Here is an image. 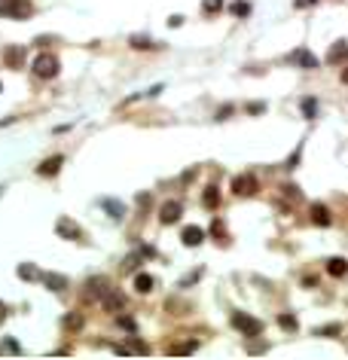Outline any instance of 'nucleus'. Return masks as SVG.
I'll return each mask as SVG.
<instances>
[{"instance_id":"11","label":"nucleus","mask_w":348,"mask_h":360,"mask_svg":"<svg viewBox=\"0 0 348 360\" xmlns=\"http://www.w3.org/2000/svg\"><path fill=\"white\" fill-rule=\"evenodd\" d=\"M180 238H183V245H186V248H199V245H202V238H205V232H202L199 226H186Z\"/></svg>"},{"instance_id":"13","label":"nucleus","mask_w":348,"mask_h":360,"mask_svg":"<svg viewBox=\"0 0 348 360\" xmlns=\"http://www.w3.org/2000/svg\"><path fill=\"white\" fill-rule=\"evenodd\" d=\"M40 278H43V284H46L49 290H55V293L67 287V278H64V275H55V272H43Z\"/></svg>"},{"instance_id":"36","label":"nucleus","mask_w":348,"mask_h":360,"mask_svg":"<svg viewBox=\"0 0 348 360\" xmlns=\"http://www.w3.org/2000/svg\"><path fill=\"white\" fill-rule=\"evenodd\" d=\"M0 89H4V86H0Z\"/></svg>"},{"instance_id":"29","label":"nucleus","mask_w":348,"mask_h":360,"mask_svg":"<svg viewBox=\"0 0 348 360\" xmlns=\"http://www.w3.org/2000/svg\"><path fill=\"white\" fill-rule=\"evenodd\" d=\"M211 232H214V235L220 238V242H226V229H223V223H220V220H214V226H211Z\"/></svg>"},{"instance_id":"3","label":"nucleus","mask_w":348,"mask_h":360,"mask_svg":"<svg viewBox=\"0 0 348 360\" xmlns=\"http://www.w3.org/2000/svg\"><path fill=\"white\" fill-rule=\"evenodd\" d=\"M34 13L31 0H0V16L4 19H28Z\"/></svg>"},{"instance_id":"30","label":"nucleus","mask_w":348,"mask_h":360,"mask_svg":"<svg viewBox=\"0 0 348 360\" xmlns=\"http://www.w3.org/2000/svg\"><path fill=\"white\" fill-rule=\"evenodd\" d=\"M223 4H220V0H205V13H217Z\"/></svg>"},{"instance_id":"24","label":"nucleus","mask_w":348,"mask_h":360,"mask_svg":"<svg viewBox=\"0 0 348 360\" xmlns=\"http://www.w3.org/2000/svg\"><path fill=\"white\" fill-rule=\"evenodd\" d=\"M116 324H120L123 330H129V333H135V330H138V324L132 321V317H126V314H120V317H116Z\"/></svg>"},{"instance_id":"21","label":"nucleus","mask_w":348,"mask_h":360,"mask_svg":"<svg viewBox=\"0 0 348 360\" xmlns=\"http://www.w3.org/2000/svg\"><path fill=\"white\" fill-rule=\"evenodd\" d=\"M342 333V327L339 324H327V327H318V336H327V339H333V336H339Z\"/></svg>"},{"instance_id":"32","label":"nucleus","mask_w":348,"mask_h":360,"mask_svg":"<svg viewBox=\"0 0 348 360\" xmlns=\"http://www.w3.org/2000/svg\"><path fill=\"white\" fill-rule=\"evenodd\" d=\"M284 192H287V195H290V198H299V189H296V186H293V183H287V186H284Z\"/></svg>"},{"instance_id":"31","label":"nucleus","mask_w":348,"mask_h":360,"mask_svg":"<svg viewBox=\"0 0 348 360\" xmlns=\"http://www.w3.org/2000/svg\"><path fill=\"white\" fill-rule=\"evenodd\" d=\"M263 110H266V104H263V101H260V104H257V101H254V104H248V113H263Z\"/></svg>"},{"instance_id":"34","label":"nucleus","mask_w":348,"mask_h":360,"mask_svg":"<svg viewBox=\"0 0 348 360\" xmlns=\"http://www.w3.org/2000/svg\"><path fill=\"white\" fill-rule=\"evenodd\" d=\"M308 4H315V0H296V10H302V7H308Z\"/></svg>"},{"instance_id":"35","label":"nucleus","mask_w":348,"mask_h":360,"mask_svg":"<svg viewBox=\"0 0 348 360\" xmlns=\"http://www.w3.org/2000/svg\"><path fill=\"white\" fill-rule=\"evenodd\" d=\"M342 83H345V86H348V67H345V70H342Z\"/></svg>"},{"instance_id":"23","label":"nucleus","mask_w":348,"mask_h":360,"mask_svg":"<svg viewBox=\"0 0 348 360\" xmlns=\"http://www.w3.org/2000/svg\"><path fill=\"white\" fill-rule=\"evenodd\" d=\"M196 351V342H180V345H171V354H189Z\"/></svg>"},{"instance_id":"7","label":"nucleus","mask_w":348,"mask_h":360,"mask_svg":"<svg viewBox=\"0 0 348 360\" xmlns=\"http://www.w3.org/2000/svg\"><path fill=\"white\" fill-rule=\"evenodd\" d=\"M61 165H64V156H49L46 162L37 165V174H40V177H55L61 171Z\"/></svg>"},{"instance_id":"26","label":"nucleus","mask_w":348,"mask_h":360,"mask_svg":"<svg viewBox=\"0 0 348 360\" xmlns=\"http://www.w3.org/2000/svg\"><path fill=\"white\" fill-rule=\"evenodd\" d=\"M132 46L135 49H153V43H150L147 37H132Z\"/></svg>"},{"instance_id":"15","label":"nucleus","mask_w":348,"mask_h":360,"mask_svg":"<svg viewBox=\"0 0 348 360\" xmlns=\"http://www.w3.org/2000/svg\"><path fill=\"white\" fill-rule=\"evenodd\" d=\"M312 223H315V226H330L333 217H330V211H327L324 205H312Z\"/></svg>"},{"instance_id":"2","label":"nucleus","mask_w":348,"mask_h":360,"mask_svg":"<svg viewBox=\"0 0 348 360\" xmlns=\"http://www.w3.org/2000/svg\"><path fill=\"white\" fill-rule=\"evenodd\" d=\"M58 58L52 55V52H40L34 58V73L40 76V79H52V76H58Z\"/></svg>"},{"instance_id":"19","label":"nucleus","mask_w":348,"mask_h":360,"mask_svg":"<svg viewBox=\"0 0 348 360\" xmlns=\"http://www.w3.org/2000/svg\"><path fill=\"white\" fill-rule=\"evenodd\" d=\"M64 327H67L70 333L83 330V314H67V317H64Z\"/></svg>"},{"instance_id":"12","label":"nucleus","mask_w":348,"mask_h":360,"mask_svg":"<svg viewBox=\"0 0 348 360\" xmlns=\"http://www.w3.org/2000/svg\"><path fill=\"white\" fill-rule=\"evenodd\" d=\"M4 61H7V67H22V61H25V49L22 46H10V49H4Z\"/></svg>"},{"instance_id":"4","label":"nucleus","mask_w":348,"mask_h":360,"mask_svg":"<svg viewBox=\"0 0 348 360\" xmlns=\"http://www.w3.org/2000/svg\"><path fill=\"white\" fill-rule=\"evenodd\" d=\"M232 192H236V195H254V192H257V177H254V174L232 177Z\"/></svg>"},{"instance_id":"20","label":"nucleus","mask_w":348,"mask_h":360,"mask_svg":"<svg viewBox=\"0 0 348 360\" xmlns=\"http://www.w3.org/2000/svg\"><path fill=\"white\" fill-rule=\"evenodd\" d=\"M19 275L25 278V281H31V278H40V272H37V266H31V263H22V266H19Z\"/></svg>"},{"instance_id":"14","label":"nucleus","mask_w":348,"mask_h":360,"mask_svg":"<svg viewBox=\"0 0 348 360\" xmlns=\"http://www.w3.org/2000/svg\"><path fill=\"white\" fill-rule=\"evenodd\" d=\"M107 287H110L107 278H92V281L86 284V296H89V299H101V293H104Z\"/></svg>"},{"instance_id":"10","label":"nucleus","mask_w":348,"mask_h":360,"mask_svg":"<svg viewBox=\"0 0 348 360\" xmlns=\"http://www.w3.org/2000/svg\"><path fill=\"white\" fill-rule=\"evenodd\" d=\"M327 61H330V64H342V61H348V43H345V40H339V43L330 46Z\"/></svg>"},{"instance_id":"25","label":"nucleus","mask_w":348,"mask_h":360,"mask_svg":"<svg viewBox=\"0 0 348 360\" xmlns=\"http://www.w3.org/2000/svg\"><path fill=\"white\" fill-rule=\"evenodd\" d=\"M278 324H281L284 330H296V317H293V314H278Z\"/></svg>"},{"instance_id":"33","label":"nucleus","mask_w":348,"mask_h":360,"mask_svg":"<svg viewBox=\"0 0 348 360\" xmlns=\"http://www.w3.org/2000/svg\"><path fill=\"white\" fill-rule=\"evenodd\" d=\"M4 321H7V305L0 302V324H4Z\"/></svg>"},{"instance_id":"28","label":"nucleus","mask_w":348,"mask_h":360,"mask_svg":"<svg viewBox=\"0 0 348 360\" xmlns=\"http://www.w3.org/2000/svg\"><path fill=\"white\" fill-rule=\"evenodd\" d=\"M315 110H318V104H315L312 98H305V101H302V113H305V116H315Z\"/></svg>"},{"instance_id":"18","label":"nucleus","mask_w":348,"mask_h":360,"mask_svg":"<svg viewBox=\"0 0 348 360\" xmlns=\"http://www.w3.org/2000/svg\"><path fill=\"white\" fill-rule=\"evenodd\" d=\"M202 202H205V208H217V205H220V192H217V186H208V189H205Z\"/></svg>"},{"instance_id":"5","label":"nucleus","mask_w":348,"mask_h":360,"mask_svg":"<svg viewBox=\"0 0 348 360\" xmlns=\"http://www.w3.org/2000/svg\"><path fill=\"white\" fill-rule=\"evenodd\" d=\"M101 302H104V308H107V311H116V314H120V311L126 308V296H123L120 290H113V287H107V290L101 293Z\"/></svg>"},{"instance_id":"16","label":"nucleus","mask_w":348,"mask_h":360,"mask_svg":"<svg viewBox=\"0 0 348 360\" xmlns=\"http://www.w3.org/2000/svg\"><path fill=\"white\" fill-rule=\"evenodd\" d=\"M327 272H330L333 278H345V275H348V263H345L342 257H333V260H327Z\"/></svg>"},{"instance_id":"6","label":"nucleus","mask_w":348,"mask_h":360,"mask_svg":"<svg viewBox=\"0 0 348 360\" xmlns=\"http://www.w3.org/2000/svg\"><path fill=\"white\" fill-rule=\"evenodd\" d=\"M180 214H183V205H180V202H165V205L159 208V220H162L165 226L177 223V220H180Z\"/></svg>"},{"instance_id":"22","label":"nucleus","mask_w":348,"mask_h":360,"mask_svg":"<svg viewBox=\"0 0 348 360\" xmlns=\"http://www.w3.org/2000/svg\"><path fill=\"white\" fill-rule=\"evenodd\" d=\"M104 208L110 211L113 220H123V205H120V202H104Z\"/></svg>"},{"instance_id":"17","label":"nucleus","mask_w":348,"mask_h":360,"mask_svg":"<svg viewBox=\"0 0 348 360\" xmlns=\"http://www.w3.org/2000/svg\"><path fill=\"white\" fill-rule=\"evenodd\" d=\"M153 284H156V281H153V275H147V272H138V275H135V290H138V293H150Z\"/></svg>"},{"instance_id":"9","label":"nucleus","mask_w":348,"mask_h":360,"mask_svg":"<svg viewBox=\"0 0 348 360\" xmlns=\"http://www.w3.org/2000/svg\"><path fill=\"white\" fill-rule=\"evenodd\" d=\"M290 61L299 64V67H305V70H315V67H318V58L308 52V49H296V52L290 55Z\"/></svg>"},{"instance_id":"1","label":"nucleus","mask_w":348,"mask_h":360,"mask_svg":"<svg viewBox=\"0 0 348 360\" xmlns=\"http://www.w3.org/2000/svg\"><path fill=\"white\" fill-rule=\"evenodd\" d=\"M232 327H236L242 336H248V339H257V336H263V324L257 321V317H251L248 311H232Z\"/></svg>"},{"instance_id":"8","label":"nucleus","mask_w":348,"mask_h":360,"mask_svg":"<svg viewBox=\"0 0 348 360\" xmlns=\"http://www.w3.org/2000/svg\"><path fill=\"white\" fill-rule=\"evenodd\" d=\"M58 235H64V238H70V242H80V238H83V232H80V226H76L70 217H61L58 220Z\"/></svg>"},{"instance_id":"27","label":"nucleus","mask_w":348,"mask_h":360,"mask_svg":"<svg viewBox=\"0 0 348 360\" xmlns=\"http://www.w3.org/2000/svg\"><path fill=\"white\" fill-rule=\"evenodd\" d=\"M232 13H236V16H248V13H251V4L239 0V4H232Z\"/></svg>"}]
</instances>
